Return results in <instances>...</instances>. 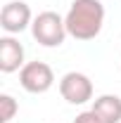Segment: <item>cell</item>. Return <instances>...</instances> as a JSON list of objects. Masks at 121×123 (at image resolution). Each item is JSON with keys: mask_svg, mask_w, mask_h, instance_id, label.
<instances>
[{"mask_svg": "<svg viewBox=\"0 0 121 123\" xmlns=\"http://www.w3.org/2000/svg\"><path fill=\"white\" fill-rule=\"evenodd\" d=\"M67 33L76 40H93L105 24V5L100 0H74L64 14Z\"/></svg>", "mask_w": 121, "mask_h": 123, "instance_id": "cell-1", "label": "cell"}, {"mask_svg": "<svg viewBox=\"0 0 121 123\" xmlns=\"http://www.w3.org/2000/svg\"><path fill=\"white\" fill-rule=\"evenodd\" d=\"M31 33H33V38L43 47H60L64 43V38L69 36L67 33V24H64V17H60L52 10L40 12L38 17H33Z\"/></svg>", "mask_w": 121, "mask_h": 123, "instance_id": "cell-2", "label": "cell"}, {"mask_svg": "<svg viewBox=\"0 0 121 123\" xmlns=\"http://www.w3.org/2000/svg\"><path fill=\"white\" fill-rule=\"evenodd\" d=\"M19 83L31 95H43L55 85V74L45 62H26L19 71Z\"/></svg>", "mask_w": 121, "mask_h": 123, "instance_id": "cell-3", "label": "cell"}, {"mask_svg": "<svg viewBox=\"0 0 121 123\" xmlns=\"http://www.w3.org/2000/svg\"><path fill=\"white\" fill-rule=\"evenodd\" d=\"M60 95L69 104L81 107V104L93 99V80L81 71H69L60 80Z\"/></svg>", "mask_w": 121, "mask_h": 123, "instance_id": "cell-4", "label": "cell"}, {"mask_svg": "<svg viewBox=\"0 0 121 123\" xmlns=\"http://www.w3.org/2000/svg\"><path fill=\"white\" fill-rule=\"evenodd\" d=\"M31 24H33V14H31V7L24 0L7 2L0 12V26L7 36H17V33L26 31Z\"/></svg>", "mask_w": 121, "mask_h": 123, "instance_id": "cell-5", "label": "cell"}, {"mask_svg": "<svg viewBox=\"0 0 121 123\" xmlns=\"http://www.w3.org/2000/svg\"><path fill=\"white\" fill-rule=\"evenodd\" d=\"M24 45L14 36H2L0 38V71L2 74H14L24 66Z\"/></svg>", "mask_w": 121, "mask_h": 123, "instance_id": "cell-6", "label": "cell"}, {"mask_svg": "<svg viewBox=\"0 0 121 123\" xmlns=\"http://www.w3.org/2000/svg\"><path fill=\"white\" fill-rule=\"evenodd\" d=\"M90 109L102 118V123H121V97L119 95H100L93 102Z\"/></svg>", "mask_w": 121, "mask_h": 123, "instance_id": "cell-7", "label": "cell"}, {"mask_svg": "<svg viewBox=\"0 0 121 123\" xmlns=\"http://www.w3.org/2000/svg\"><path fill=\"white\" fill-rule=\"evenodd\" d=\"M19 104L12 95H0V123H10L17 116Z\"/></svg>", "mask_w": 121, "mask_h": 123, "instance_id": "cell-8", "label": "cell"}, {"mask_svg": "<svg viewBox=\"0 0 121 123\" xmlns=\"http://www.w3.org/2000/svg\"><path fill=\"white\" fill-rule=\"evenodd\" d=\"M74 123H102V118H100L93 109H88V111H81V114L74 118Z\"/></svg>", "mask_w": 121, "mask_h": 123, "instance_id": "cell-9", "label": "cell"}]
</instances>
